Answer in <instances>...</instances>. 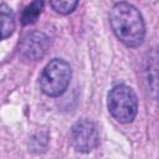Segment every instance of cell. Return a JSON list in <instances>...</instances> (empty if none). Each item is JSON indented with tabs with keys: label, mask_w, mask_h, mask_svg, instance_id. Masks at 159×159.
Segmentation results:
<instances>
[{
	"label": "cell",
	"mask_w": 159,
	"mask_h": 159,
	"mask_svg": "<svg viewBox=\"0 0 159 159\" xmlns=\"http://www.w3.org/2000/svg\"><path fill=\"white\" fill-rule=\"evenodd\" d=\"M42 6H43L42 1H32L30 5H27L21 14V22L24 25L34 24L39 19L41 10H42Z\"/></svg>",
	"instance_id": "7"
},
{
	"label": "cell",
	"mask_w": 159,
	"mask_h": 159,
	"mask_svg": "<svg viewBox=\"0 0 159 159\" xmlns=\"http://www.w3.org/2000/svg\"><path fill=\"white\" fill-rule=\"evenodd\" d=\"M48 45L50 40L45 34L40 31H32L27 34L20 42V52L25 58L35 61L46 53Z\"/></svg>",
	"instance_id": "5"
},
{
	"label": "cell",
	"mask_w": 159,
	"mask_h": 159,
	"mask_svg": "<svg viewBox=\"0 0 159 159\" xmlns=\"http://www.w3.org/2000/svg\"><path fill=\"white\" fill-rule=\"evenodd\" d=\"M111 25L116 36L127 46L137 47L145 35L140 12L129 2H117L111 10Z\"/></svg>",
	"instance_id": "1"
},
{
	"label": "cell",
	"mask_w": 159,
	"mask_h": 159,
	"mask_svg": "<svg viewBox=\"0 0 159 159\" xmlns=\"http://www.w3.org/2000/svg\"><path fill=\"white\" fill-rule=\"evenodd\" d=\"M71 67L60 58H55L46 65L40 77V86L43 93L51 97L62 94L70 84Z\"/></svg>",
	"instance_id": "2"
},
{
	"label": "cell",
	"mask_w": 159,
	"mask_h": 159,
	"mask_svg": "<svg viewBox=\"0 0 159 159\" xmlns=\"http://www.w3.org/2000/svg\"><path fill=\"white\" fill-rule=\"evenodd\" d=\"M15 30V16L6 4H0V40L9 37Z\"/></svg>",
	"instance_id": "6"
},
{
	"label": "cell",
	"mask_w": 159,
	"mask_h": 159,
	"mask_svg": "<svg viewBox=\"0 0 159 159\" xmlns=\"http://www.w3.org/2000/svg\"><path fill=\"white\" fill-rule=\"evenodd\" d=\"M108 108L117 120L129 123L135 118L138 112L137 96L128 86H116L108 94Z\"/></svg>",
	"instance_id": "3"
},
{
	"label": "cell",
	"mask_w": 159,
	"mask_h": 159,
	"mask_svg": "<svg viewBox=\"0 0 159 159\" xmlns=\"http://www.w3.org/2000/svg\"><path fill=\"white\" fill-rule=\"evenodd\" d=\"M50 4L57 12L70 14L76 9V6L78 5V1H51Z\"/></svg>",
	"instance_id": "8"
},
{
	"label": "cell",
	"mask_w": 159,
	"mask_h": 159,
	"mask_svg": "<svg viewBox=\"0 0 159 159\" xmlns=\"http://www.w3.org/2000/svg\"><path fill=\"white\" fill-rule=\"evenodd\" d=\"M71 143L76 150L87 153L98 144V133L94 124L87 119L78 120L70 133Z\"/></svg>",
	"instance_id": "4"
}]
</instances>
